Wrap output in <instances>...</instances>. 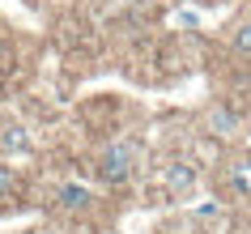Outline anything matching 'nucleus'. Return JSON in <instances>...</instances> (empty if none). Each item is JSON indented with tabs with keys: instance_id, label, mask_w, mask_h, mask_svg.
Segmentation results:
<instances>
[{
	"instance_id": "obj_1",
	"label": "nucleus",
	"mask_w": 251,
	"mask_h": 234,
	"mask_svg": "<svg viewBox=\"0 0 251 234\" xmlns=\"http://www.w3.org/2000/svg\"><path fill=\"white\" fill-rule=\"evenodd\" d=\"M94 175H98V183H106V187L132 183V175H136V141H128V136L106 141L102 149H98V157H94Z\"/></svg>"
},
{
	"instance_id": "obj_2",
	"label": "nucleus",
	"mask_w": 251,
	"mask_h": 234,
	"mask_svg": "<svg viewBox=\"0 0 251 234\" xmlns=\"http://www.w3.org/2000/svg\"><path fill=\"white\" fill-rule=\"evenodd\" d=\"M158 179H162V187L171 196H187V192H196V183H200V166H192L187 157H171V162L158 170Z\"/></svg>"
},
{
	"instance_id": "obj_3",
	"label": "nucleus",
	"mask_w": 251,
	"mask_h": 234,
	"mask_svg": "<svg viewBox=\"0 0 251 234\" xmlns=\"http://www.w3.org/2000/svg\"><path fill=\"white\" fill-rule=\"evenodd\" d=\"M204 128H209L217 141H230V136H238V128H243V115H238L230 103H213L209 119H204Z\"/></svg>"
},
{
	"instance_id": "obj_4",
	"label": "nucleus",
	"mask_w": 251,
	"mask_h": 234,
	"mask_svg": "<svg viewBox=\"0 0 251 234\" xmlns=\"http://www.w3.org/2000/svg\"><path fill=\"white\" fill-rule=\"evenodd\" d=\"M226 183H230L234 200H251V154L247 157H234V162L226 166Z\"/></svg>"
},
{
	"instance_id": "obj_5",
	"label": "nucleus",
	"mask_w": 251,
	"mask_h": 234,
	"mask_svg": "<svg viewBox=\"0 0 251 234\" xmlns=\"http://www.w3.org/2000/svg\"><path fill=\"white\" fill-rule=\"evenodd\" d=\"M55 200H60V208H64V213H85V208H94V200H98V196H94L85 183H64Z\"/></svg>"
},
{
	"instance_id": "obj_6",
	"label": "nucleus",
	"mask_w": 251,
	"mask_h": 234,
	"mask_svg": "<svg viewBox=\"0 0 251 234\" xmlns=\"http://www.w3.org/2000/svg\"><path fill=\"white\" fill-rule=\"evenodd\" d=\"M0 149L4 154H30L34 141H30V132L22 124H9V128H0Z\"/></svg>"
},
{
	"instance_id": "obj_7",
	"label": "nucleus",
	"mask_w": 251,
	"mask_h": 234,
	"mask_svg": "<svg viewBox=\"0 0 251 234\" xmlns=\"http://www.w3.org/2000/svg\"><path fill=\"white\" fill-rule=\"evenodd\" d=\"M230 47L243 55H251V22H238V26H230Z\"/></svg>"
},
{
	"instance_id": "obj_8",
	"label": "nucleus",
	"mask_w": 251,
	"mask_h": 234,
	"mask_svg": "<svg viewBox=\"0 0 251 234\" xmlns=\"http://www.w3.org/2000/svg\"><path fill=\"white\" fill-rule=\"evenodd\" d=\"M17 192V175H13V166H4V162H0V200H4V196H13Z\"/></svg>"
},
{
	"instance_id": "obj_9",
	"label": "nucleus",
	"mask_w": 251,
	"mask_h": 234,
	"mask_svg": "<svg viewBox=\"0 0 251 234\" xmlns=\"http://www.w3.org/2000/svg\"><path fill=\"white\" fill-rule=\"evenodd\" d=\"M0 55H4V34H0Z\"/></svg>"
},
{
	"instance_id": "obj_10",
	"label": "nucleus",
	"mask_w": 251,
	"mask_h": 234,
	"mask_svg": "<svg viewBox=\"0 0 251 234\" xmlns=\"http://www.w3.org/2000/svg\"><path fill=\"white\" fill-rule=\"evenodd\" d=\"M247 22H251V17H247Z\"/></svg>"
}]
</instances>
